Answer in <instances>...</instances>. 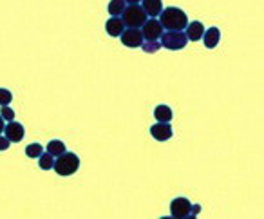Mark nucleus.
<instances>
[{
	"label": "nucleus",
	"mask_w": 264,
	"mask_h": 219,
	"mask_svg": "<svg viewBox=\"0 0 264 219\" xmlns=\"http://www.w3.org/2000/svg\"><path fill=\"white\" fill-rule=\"evenodd\" d=\"M44 152V147L40 143H31L26 147V156L27 158H38V156Z\"/></svg>",
	"instance_id": "18"
},
{
	"label": "nucleus",
	"mask_w": 264,
	"mask_h": 219,
	"mask_svg": "<svg viewBox=\"0 0 264 219\" xmlns=\"http://www.w3.org/2000/svg\"><path fill=\"white\" fill-rule=\"evenodd\" d=\"M159 24L163 26V29L168 31H183L188 26V19L186 13L179 8H166L159 15Z\"/></svg>",
	"instance_id": "1"
},
{
	"label": "nucleus",
	"mask_w": 264,
	"mask_h": 219,
	"mask_svg": "<svg viewBox=\"0 0 264 219\" xmlns=\"http://www.w3.org/2000/svg\"><path fill=\"white\" fill-rule=\"evenodd\" d=\"M199 210H201L199 205H192V214H190V217H194L196 214H199Z\"/></svg>",
	"instance_id": "23"
},
{
	"label": "nucleus",
	"mask_w": 264,
	"mask_h": 219,
	"mask_svg": "<svg viewBox=\"0 0 264 219\" xmlns=\"http://www.w3.org/2000/svg\"><path fill=\"white\" fill-rule=\"evenodd\" d=\"M188 44V38L183 31H166L161 34V47L170 51H179Z\"/></svg>",
	"instance_id": "4"
},
{
	"label": "nucleus",
	"mask_w": 264,
	"mask_h": 219,
	"mask_svg": "<svg viewBox=\"0 0 264 219\" xmlns=\"http://www.w3.org/2000/svg\"><path fill=\"white\" fill-rule=\"evenodd\" d=\"M141 8L145 9L147 16H159L163 11V2L161 0H141Z\"/></svg>",
	"instance_id": "12"
},
{
	"label": "nucleus",
	"mask_w": 264,
	"mask_h": 219,
	"mask_svg": "<svg viewBox=\"0 0 264 219\" xmlns=\"http://www.w3.org/2000/svg\"><path fill=\"white\" fill-rule=\"evenodd\" d=\"M11 100H13L11 91H8V89H0V105H9Z\"/></svg>",
	"instance_id": "21"
},
{
	"label": "nucleus",
	"mask_w": 264,
	"mask_h": 219,
	"mask_svg": "<svg viewBox=\"0 0 264 219\" xmlns=\"http://www.w3.org/2000/svg\"><path fill=\"white\" fill-rule=\"evenodd\" d=\"M125 2H127L128 6H136V4H140L141 0H125Z\"/></svg>",
	"instance_id": "25"
},
{
	"label": "nucleus",
	"mask_w": 264,
	"mask_h": 219,
	"mask_svg": "<svg viewBox=\"0 0 264 219\" xmlns=\"http://www.w3.org/2000/svg\"><path fill=\"white\" fill-rule=\"evenodd\" d=\"M47 152H49L51 156H54V158H58V156L65 152V143L60 140L49 141V143H47Z\"/></svg>",
	"instance_id": "16"
},
{
	"label": "nucleus",
	"mask_w": 264,
	"mask_h": 219,
	"mask_svg": "<svg viewBox=\"0 0 264 219\" xmlns=\"http://www.w3.org/2000/svg\"><path fill=\"white\" fill-rule=\"evenodd\" d=\"M150 134H152V138H154V140L166 141V140H170V138H172L174 131H172V127H170V123H163V121H158V123L150 127Z\"/></svg>",
	"instance_id": "9"
},
{
	"label": "nucleus",
	"mask_w": 264,
	"mask_h": 219,
	"mask_svg": "<svg viewBox=\"0 0 264 219\" xmlns=\"http://www.w3.org/2000/svg\"><path fill=\"white\" fill-rule=\"evenodd\" d=\"M0 116L4 118L6 121H13L15 120V111L9 105H2V111H0Z\"/></svg>",
	"instance_id": "20"
},
{
	"label": "nucleus",
	"mask_w": 264,
	"mask_h": 219,
	"mask_svg": "<svg viewBox=\"0 0 264 219\" xmlns=\"http://www.w3.org/2000/svg\"><path fill=\"white\" fill-rule=\"evenodd\" d=\"M185 29H186L185 31L186 38H188V40H192V42L201 40V38H203V34H204V26L199 22V20H194V22H190Z\"/></svg>",
	"instance_id": "11"
},
{
	"label": "nucleus",
	"mask_w": 264,
	"mask_h": 219,
	"mask_svg": "<svg viewBox=\"0 0 264 219\" xmlns=\"http://www.w3.org/2000/svg\"><path fill=\"white\" fill-rule=\"evenodd\" d=\"M9 145H11V141L8 140L6 136H0V151H8Z\"/></svg>",
	"instance_id": "22"
},
{
	"label": "nucleus",
	"mask_w": 264,
	"mask_h": 219,
	"mask_svg": "<svg viewBox=\"0 0 264 219\" xmlns=\"http://www.w3.org/2000/svg\"><path fill=\"white\" fill-rule=\"evenodd\" d=\"M141 47H143L145 53H156V51L161 47V44H159V42H156V40H147L145 44H141Z\"/></svg>",
	"instance_id": "19"
},
{
	"label": "nucleus",
	"mask_w": 264,
	"mask_h": 219,
	"mask_svg": "<svg viewBox=\"0 0 264 219\" xmlns=\"http://www.w3.org/2000/svg\"><path fill=\"white\" fill-rule=\"evenodd\" d=\"M141 27H143V29H141V33H143L145 40H159V38H161L163 26L159 24V20L150 19V20H147V22H145Z\"/></svg>",
	"instance_id": "7"
},
{
	"label": "nucleus",
	"mask_w": 264,
	"mask_h": 219,
	"mask_svg": "<svg viewBox=\"0 0 264 219\" xmlns=\"http://www.w3.org/2000/svg\"><path fill=\"white\" fill-rule=\"evenodd\" d=\"M121 20H123L125 27H141L148 20V16L145 9L140 4H136L125 8V11L121 13Z\"/></svg>",
	"instance_id": "3"
},
{
	"label": "nucleus",
	"mask_w": 264,
	"mask_h": 219,
	"mask_svg": "<svg viewBox=\"0 0 264 219\" xmlns=\"http://www.w3.org/2000/svg\"><path fill=\"white\" fill-rule=\"evenodd\" d=\"M4 118H2V116H0V134H2V133H4V127H6V123H4Z\"/></svg>",
	"instance_id": "24"
},
{
	"label": "nucleus",
	"mask_w": 264,
	"mask_h": 219,
	"mask_svg": "<svg viewBox=\"0 0 264 219\" xmlns=\"http://www.w3.org/2000/svg\"><path fill=\"white\" fill-rule=\"evenodd\" d=\"M125 8H127V2H125V0H110L107 11H109L110 16H121Z\"/></svg>",
	"instance_id": "15"
},
{
	"label": "nucleus",
	"mask_w": 264,
	"mask_h": 219,
	"mask_svg": "<svg viewBox=\"0 0 264 219\" xmlns=\"http://www.w3.org/2000/svg\"><path fill=\"white\" fill-rule=\"evenodd\" d=\"M154 118L158 121H163V123H170L174 118V113L168 105H158L154 109Z\"/></svg>",
	"instance_id": "14"
},
{
	"label": "nucleus",
	"mask_w": 264,
	"mask_h": 219,
	"mask_svg": "<svg viewBox=\"0 0 264 219\" xmlns=\"http://www.w3.org/2000/svg\"><path fill=\"white\" fill-rule=\"evenodd\" d=\"M105 29H107V33H109V36L116 38V36H121V33L125 31V24L120 16H110L105 24Z\"/></svg>",
	"instance_id": "10"
},
{
	"label": "nucleus",
	"mask_w": 264,
	"mask_h": 219,
	"mask_svg": "<svg viewBox=\"0 0 264 219\" xmlns=\"http://www.w3.org/2000/svg\"><path fill=\"white\" fill-rule=\"evenodd\" d=\"M170 214L176 219L190 217V214H192V203L186 197H176L170 203Z\"/></svg>",
	"instance_id": "6"
},
{
	"label": "nucleus",
	"mask_w": 264,
	"mask_h": 219,
	"mask_svg": "<svg viewBox=\"0 0 264 219\" xmlns=\"http://www.w3.org/2000/svg\"><path fill=\"white\" fill-rule=\"evenodd\" d=\"M53 169H54V172H56L58 176H72V174L80 169V158L74 154V152L65 151L64 154H60L56 158Z\"/></svg>",
	"instance_id": "2"
},
{
	"label": "nucleus",
	"mask_w": 264,
	"mask_h": 219,
	"mask_svg": "<svg viewBox=\"0 0 264 219\" xmlns=\"http://www.w3.org/2000/svg\"><path fill=\"white\" fill-rule=\"evenodd\" d=\"M54 165V156H51L49 152H42L40 156H38V167H40L42 170H51Z\"/></svg>",
	"instance_id": "17"
},
{
	"label": "nucleus",
	"mask_w": 264,
	"mask_h": 219,
	"mask_svg": "<svg viewBox=\"0 0 264 219\" xmlns=\"http://www.w3.org/2000/svg\"><path fill=\"white\" fill-rule=\"evenodd\" d=\"M121 44L125 47H130V49H136V47H141L143 44V33H141L140 27H127V29L121 33Z\"/></svg>",
	"instance_id": "5"
},
{
	"label": "nucleus",
	"mask_w": 264,
	"mask_h": 219,
	"mask_svg": "<svg viewBox=\"0 0 264 219\" xmlns=\"http://www.w3.org/2000/svg\"><path fill=\"white\" fill-rule=\"evenodd\" d=\"M4 133H6V138H8L11 143H18V141L24 140V134H26V131H24L22 123H18V121L13 120L4 127Z\"/></svg>",
	"instance_id": "8"
},
{
	"label": "nucleus",
	"mask_w": 264,
	"mask_h": 219,
	"mask_svg": "<svg viewBox=\"0 0 264 219\" xmlns=\"http://www.w3.org/2000/svg\"><path fill=\"white\" fill-rule=\"evenodd\" d=\"M203 40H204V46H206L208 49H214V47H217L219 40H221V31H219V27H210V29H204Z\"/></svg>",
	"instance_id": "13"
}]
</instances>
